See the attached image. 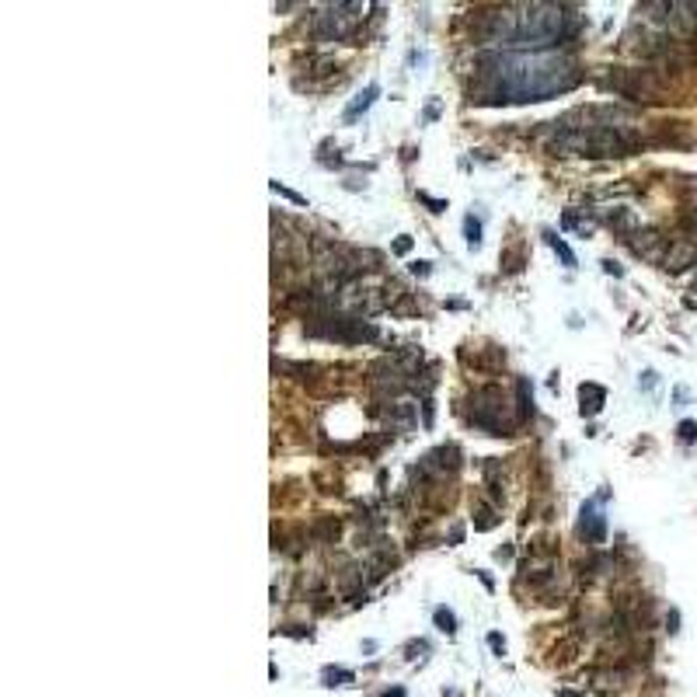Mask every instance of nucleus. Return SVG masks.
<instances>
[{"mask_svg":"<svg viewBox=\"0 0 697 697\" xmlns=\"http://www.w3.org/2000/svg\"><path fill=\"white\" fill-rule=\"evenodd\" d=\"M628 241V248L638 255V258H645V262H659L663 265V258H666V237L659 234V230H635L631 237H624Z\"/></svg>","mask_w":697,"mask_h":697,"instance_id":"4","label":"nucleus"},{"mask_svg":"<svg viewBox=\"0 0 697 697\" xmlns=\"http://www.w3.org/2000/svg\"><path fill=\"white\" fill-rule=\"evenodd\" d=\"M272 189H276L279 196H286V199H290V202H297V206H303V196H297V192H290L286 185H279V182H272Z\"/></svg>","mask_w":697,"mask_h":697,"instance_id":"20","label":"nucleus"},{"mask_svg":"<svg viewBox=\"0 0 697 697\" xmlns=\"http://www.w3.org/2000/svg\"><path fill=\"white\" fill-rule=\"evenodd\" d=\"M579 533H583L586 540H593V544H603V537H606V519L599 516L597 502H586V505H583V519H579Z\"/></svg>","mask_w":697,"mask_h":697,"instance_id":"7","label":"nucleus"},{"mask_svg":"<svg viewBox=\"0 0 697 697\" xmlns=\"http://www.w3.org/2000/svg\"><path fill=\"white\" fill-rule=\"evenodd\" d=\"M474 425L489 429L492 436H505L512 429V418H509V401L498 387H485L474 394V415H471Z\"/></svg>","mask_w":697,"mask_h":697,"instance_id":"2","label":"nucleus"},{"mask_svg":"<svg viewBox=\"0 0 697 697\" xmlns=\"http://www.w3.org/2000/svg\"><path fill=\"white\" fill-rule=\"evenodd\" d=\"M642 377H645V380H642V387H645V391H652V387H656V373H652V370H645Z\"/></svg>","mask_w":697,"mask_h":697,"instance_id":"25","label":"nucleus"},{"mask_svg":"<svg viewBox=\"0 0 697 697\" xmlns=\"http://www.w3.org/2000/svg\"><path fill=\"white\" fill-rule=\"evenodd\" d=\"M489 645H492V652H505V642H502V635H489Z\"/></svg>","mask_w":697,"mask_h":697,"instance_id":"23","label":"nucleus"},{"mask_svg":"<svg viewBox=\"0 0 697 697\" xmlns=\"http://www.w3.org/2000/svg\"><path fill=\"white\" fill-rule=\"evenodd\" d=\"M544 237H547V244H551V248L558 251V258H562V262H565L569 269H576V255H572V248H569V244H565V241H562L558 234H551V230H544Z\"/></svg>","mask_w":697,"mask_h":697,"instance_id":"11","label":"nucleus"},{"mask_svg":"<svg viewBox=\"0 0 697 697\" xmlns=\"http://www.w3.org/2000/svg\"><path fill=\"white\" fill-rule=\"evenodd\" d=\"M370 373H373V377H370V384H373L377 391H384V394H398L401 387H404V373H401L391 359H380Z\"/></svg>","mask_w":697,"mask_h":697,"instance_id":"5","label":"nucleus"},{"mask_svg":"<svg viewBox=\"0 0 697 697\" xmlns=\"http://www.w3.org/2000/svg\"><path fill=\"white\" fill-rule=\"evenodd\" d=\"M464 234H467V248L474 251V248H482V223L474 220V216H467L464 220Z\"/></svg>","mask_w":697,"mask_h":697,"instance_id":"15","label":"nucleus"},{"mask_svg":"<svg viewBox=\"0 0 697 697\" xmlns=\"http://www.w3.org/2000/svg\"><path fill=\"white\" fill-rule=\"evenodd\" d=\"M401 694H404V691H401V687H394V691H384L380 697H401Z\"/></svg>","mask_w":697,"mask_h":697,"instance_id":"27","label":"nucleus"},{"mask_svg":"<svg viewBox=\"0 0 697 697\" xmlns=\"http://www.w3.org/2000/svg\"><path fill=\"white\" fill-rule=\"evenodd\" d=\"M377 95H380V88H377V84H370L366 91H359V95L352 98V105L345 108V122H356V119H359V115H363L370 105H373V98H377Z\"/></svg>","mask_w":697,"mask_h":697,"instance_id":"9","label":"nucleus"},{"mask_svg":"<svg viewBox=\"0 0 697 697\" xmlns=\"http://www.w3.org/2000/svg\"><path fill=\"white\" fill-rule=\"evenodd\" d=\"M606 88H613L617 95H624V98H645L652 101L659 95V81L649 74V70H617V74H610V81H606Z\"/></svg>","mask_w":697,"mask_h":697,"instance_id":"3","label":"nucleus"},{"mask_svg":"<svg viewBox=\"0 0 697 697\" xmlns=\"http://www.w3.org/2000/svg\"><path fill=\"white\" fill-rule=\"evenodd\" d=\"M408 248H411V237H398V241H394V251H398V255H408Z\"/></svg>","mask_w":697,"mask_h":697,"instance_id":"24","label":"nucleus"},{"mask_svg":"<svg viewBox=\"0 0 697 697\" xmlns=\"http://www.w3.org/2000/svg\"><path fill=\"white\" fill-rule=\"evenodd\" d=\"M418 199L425 202V206H432V213H443V209H446V202H443V199H432V196H425V192H418Z\"/></svg>","mask_w":697,"mask_h":697,"instance_id":"21","label":"nucleus"},{"mask_svg":"<svg viewBox=\"0 0 697 697\" xmlns=\"http://www.w3.org/2000/svg\"><path fill=\"white\" fill-rule=\"evenodd\" d=\"M599 265H603V272H610V276H624V269H620L617 262H610V258H603Z\"/></svg>","mask_w":697,"mask_h":697,"instance_id":"22","label":"nucleus"},{"mask_svg":"<svg viewBox=\"0 0 697 697\" xmlns=\"http://www.w3.org/2000/svg\"><path fill=\"white\" fill-rule=\"evenodd\" d=\"M519 408L523 415H533V387L526 380H519Z\"/></svg>","mask_w":697,"mask_h":697,"instance_id":"16","label":"nucleus"},{"mask_svg":"<svg viewBox=\"0 0 697 697\" xmlns=\"http://www.w3.org/2000/svg\"><path fill=\"white\" fill-rule=\"evenodd\" d=\"M579 401H583V404H579L583 415L593 418V415H599V408L606 404V391H603L599 384H583V387H579Z\"/></svg>","mask_w":697,"mask_h":697,"instance_id":"8","label":"nucleus"},{"mask_svg":"<svg viewBox=\"0 0 697 697\" xmlns=\"http://www.w3.org/2000/svg\"><path fill=\"white\" fill-rule=\"evenodd\" d=\"M387 418H391V425H398V429H411V425H415V404H408V401L391 404Z\"/></svg>","mask_w":697,"mask_h":697,"instance_id":"10","label":"nucleus"},{"mask_svg":"<svg viewBox=\"0 0 697 697\" xmlns=\"http://www.w3.org/2000/svg\"><path fill=\"white\" fill-rule=\"evenodd\" d=\"M321 677H324V687H342V684H352V673H349V670H335V666H328Z\"/></svg>","mask_w":697,"mask_h":697,"instance_id":"14","label":"nucleus"},{"mask_svg":"<svg viewBox=\"0 0 697 697\" xmlns=\"http://www.w3.org/2000/svg\"><path fill=\"white\" fill-rule=\"evenodd\" d=\"M691 265H697V244H691V241H673V244L666 248L663 269H666V272H684V269H691Z\"/></svg>","mask_w":697,"mask_h":697,"instance_id":"6","label":"nucleus"},{"mask_svg":"<svg viewBox=\"0 0 697 697\" xmlns=\"http://www.w3.org/2000/svg\"><path fill=\"white\" fill-rule=\"evenodd\" d=\"M436 453H439V457H457V450H446V446L436 450ZM450 464H457V460H450ZM425 467H446V460H436V457L429 453V457H425Z\"/></svg>","mask_w":697,"mask_h":697,"instance_id":"17","label":"nucleus"},{"mask_svg":"<svg viewBox=\"0 0 697 697\" xmlns=\"http://www.w3.org/2000/svg\"><path fill=\"white\" fill-rule=\"evenodd\" d=\"M432 620H436V628L446 631V635L457 631V617H453V610H446V606H436V610H432Z\"/></svg>","mask_w":697,"mask_h":697,"instance_id":"13","label":"nucleus"},{"mask_svg":"<svg viewBox=\"0 0 697 697\" xmlns=\"http://www.w3.org/2000/svg\"><path fill=\"white\" fill-rule=\"evenodd\" d=\"M492 526H496V516H492V509L478 505V530H492Z\"/></svg>","mask_w":697,"mask_h":697,"instance_id":"18","label":"nucleus"},{"mask_svg":"<svg viewBox=\"0 0 697 697\" xmlns=\"http://www.w3.org/2000/svg\"><path fill=\"white\" fill-rule=\"evenodd\" d=\"M677 432H680V439H684V443H694L697 439V422H691V418H687V422H680V429H677Z\"/></svg>","mask_w":697,"mask_h":697,"instance_id":"19","label":"nucleus"},{"mask_svg":"<svg viewBox=\"0 0 697 697\" xmlns=\"http://www.w3.org/2000/svg\"><path fill=\"white\" fill-rule=\"evenodd\" d=\"M411 272H415V276H429V262H415Z\"/></svg>","mask_w":697,"mask_h":697,"instance_id":"26","label":"nucleus"},{"mask_svg":"<svg viewBox=\"0 0 697 697\" xmlns=\"http://www.w3.org/2000/svg\"><path fill=\"white\" fill-rule=\"evenodd\" d=\"M610 227H617L624 237H631L638 227H635V216L628 213V209H617V213H610Z\"/></svg>","mask_w":697,"mask_h":697,"instance_id":"12","label":"nucleus"},{"mask_svg":"<svg viewBox=\"0 0 697 697\" xmlns=\"http://www.w3.org/2000/svg\"><path fill=\"white\" fill-rule=\"evenodd\" d=\"M579 84V67L558 53H502L482 56L474 101H544L551 95L572 91Z\"/></svg>","mask_w":697,"mask_h":697,"instance_id":"1","label":"nucleus"}]
</instances>
